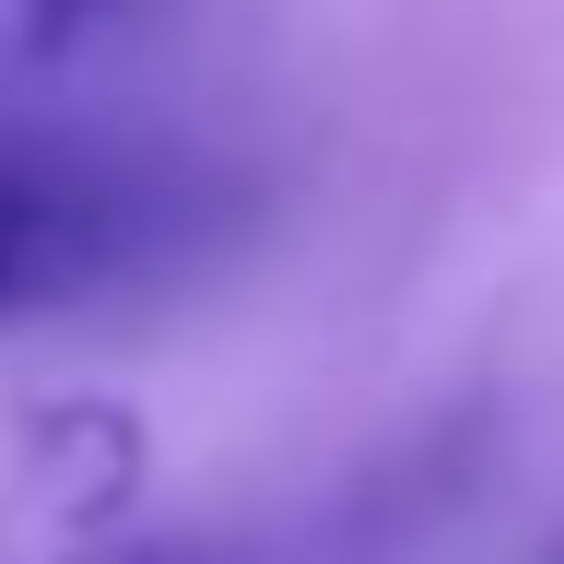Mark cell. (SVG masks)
I'll return each mask as SVG.
<instances>
[{"instance_id":"cell-2","label":"cell","mask_w":564,"mask_h":564,"mask_svg":"<svg viewBox=\"0 0 564 564\" xmlns=\"http://www.w3.org/2000/svg\"><path fill=\"white\" fill-rule=\"evenodd\" d=\"M141 423L118 400H47L0 470V564H95V541L141 494Z\"/></svg>"},{"instance_id":"cell-4","label":"cell","mask_w":564,"mask_h":564,"mask_svg":"<svg viewBox=\"0 0 564 564\" xmlns=\"http://www.w3.org/2000/svg\"><path fill=\"white\" fill-rule=\"evenodd\" d=\"M118 564H212V553H118Z\"/></svg>"},{"instance_id":"cell-5","label":"cell","mask_w":564,"mask_h":564,"mask_svg":"<svg viewBox=\"0 0 564 564\" xmlns=\"http://www.w3.org/2000/svg\"><path fill=\"white\" fill-rule=\"evenodd\" d=\"M553 564H564V553H553Z\"/></svg>"},{"instance_id":"cell-1","label":"cell","mask_w":564,"mask_h":564,"mask_svg":"<svg viewBox=\"0 0 564 564\" xmlns=\"http://www.w3.org/2000/svg\"><path fill=\"white\" fill-rule=\"evenodd\" d=\"M165 236H176V176L83 153V141L0 130V329L141 271Z\"/></svg>"},{"instance_id":"cell-3","label":"cell","mask_w":564,"mask_h":564,"mask_svg":"<svg viewBox=\"0 0 564 564\" xmlns=\"http://www.w3.org/2000/svg\"><path fill=\"white\" fill-rule=\"evenodd\" d=\"M106 12H118V0H0V47H12V59H59Z\"/></svg>"}]
</instances>
